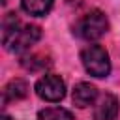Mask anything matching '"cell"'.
I'll list each match as a JSON object with an SVG mask.
<instances>
[{
    "label": "cell",
    "mask_w": 120,
    "mask_h": 120,
    "mask_svg": "<svg viewBox=\"0 0 120 120\" xmlns=\"http://www.w3.org/2000/svg\"><path fill=\"white\" fill-rule=\"evenodd\" d=\"M39 38H41L39 26H34V24L22 26L19 22V19L15 17V13H9L6 17L4 32H2V41H4L8 51H11V52L28 51L34 43L39 41Z\"/></svg>",
    "instance_id": "1"
},
{
    "label": "cell",
    "mask_w": 120,
    "mask_h": 120,
    "mask_svg": "<svg viewBox=\"0 0 120 120\" xmlns=\"http://www.w3.org/2000/svg\"><path fill=\"white\" fill-rule=\"evenodd\" d=\"M81 60L84 69L92 77H107L111 73V60L109 52L101 45H88L81 52Z\"/></svg>",
    "instance_id": "2"
},
{
    "label": "cell",
    "mask_w": 120,
    "mask_h": 120,
    "mask_svg": "<svg viewBox=\"0 0 120 120\" xmlns=\"http://www.w3.org/2000/svg\"><path fill=\"white\" fill-rule=\"evenodd\" d=\"M107 28H109V21H107L105 13L99 9H92L79 21L75 32L79 38H82L86 41H96L107 32Z\"/></svg>",
    "instance_id": "3"
},
{
    "label": "cell",
    "mask_w": 120,
    "mask_h": 120,
    "mask_svg": "<svg viewBox=\"0 0 120 120\" xmlns=\"http://www.w3.org/2000/svg\"><path fill=\"white\" fill-rule=\"evenodd\" d=\"M36 94L45 101H60L66 96V82L58 75L47 73L36 82Z\"/></svg>",
    "instance_id": "4"
},
{
    "label": "cell",
    "mask_w": 120,
    "mask_h": 120,
    "mask_svg": "<svg viewBox=\"0 0 120 120\" xmlns=\"http://www.w3.org/2000/svg\"><path fill=\"white\" fill-rule=\"evenodd\" d=\"M120 111V101L112 94H103L94 109V120H116Z\"/></svg>",
    "instance_id": "5"
},
{
    "label": "cell",
    "mask_w": 120,
    "mask_h": 120,
    "mask_svg": "<svg viewBox=\"0 0 120 120\" xmlns=\"http://www.w3.org/2000/svg\"><path fill=\"white\" fill-rule=\"evenodd\" d=\"M98 98V90L94 84L90 82H79L75 88H73V103L81 109L84 107H90Z\"/></svg>",
    "instance_id": "6"
},
{
    "label": "cell",
    "mask_w": 120,
    "mask_h": 120,
    "mask_svg": "<svg viewBox=\"0 0 120 120\" xmlns=\"http://www.w3.org/2000/svg\"><path fill=\"white\" fill-rule=\"evenodd\" d=\"M28 94V84L22 79H13L4 88V101H15Z\"/></svg>",
    "instance_id": "7"
},
{
    "label": "cell",
    "mask_w": 120,
    "mask_h": 120,
    "mask_svg": "<svg viewBox=\"0 0 120 120\" xmlns=\"http://www.w3.org/2000/svg\"><path fill=\"white\" fill-rule=\"evenodd\" d=\"M21 4L22 9L34 17H43L52 8V0H21Z\"/></svg>",
    "instance_id": "8"
},
{
    "label": "cell",
    "mask_w": 120,
    "mask_h": 120,
    "mask_svg": "<svg viewBox=\"0 0 120 120\" xmlns=\"http://www.w3.org/2000/svg\"><path fill=\"white\" fill-rule=\"evenodd\" d=\"M38 120H73V114L64 107H47L38 112Z\"/></svg>",
    "instance_id": "9"
},
{
    "label": "cell",
    "mask_w": 120,
    "mask_h": 120,
    "mask_svg": "<svg viewBox=\"0 0 120 120\" xmlns=\"http://www.w3.org/2000/svg\"><path fill=\"white\" fill-rule=\"evenodd\" d=\"M51 62L47 60V58H43V56H39V54H30V56H26L24 60H22V66L26 68V69H32V71H38V69H43L45 66H49Z\"/></svg>",
    "instance_id": "10"
},
{
    "label": "cell",
    "mask_w": 120,
    "mask_h": 120,
    "mask_svg": "<svg viewBox=\"0 0 120 120\" xmlns=\"http://www.w3.org/2000/svg\"><path fill=\"white\" fill-rule=\"evenodd\" d=\"M0 120H11V116H8V114H2V118Z\"/></svg>",
    "instance_id": "11"
},
{
    "label": "cell",
    "mask_w": 120,
    "mask_h": 120,
    "mask_svg": "<svg viewBox=\"0 0 120 120\" xmlns=\"http://www.w3.org/2000/svg\"><path fill=\"white\" fill-rule=\"evenodd\" d=\"M66 2H69V4H73V2H79V0H66Z\"/></svg>",
    "instance_id": "12"
},
{
    "label": "cell",
    "mask_w": 120,
    "mask_h": 120,
    "mask_svg": "<svg viewBox=\"0 0 120 120\" xmlns=\"http://www.w3.org/2000/svg\"><path fill=\"white\" fill-rule=\"evenodd\" d=\"M6 2H8V0H2V4H6Z\"/></svg>",
    "instance_id": "13"
}]
</instances>
